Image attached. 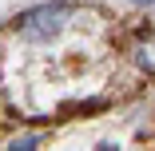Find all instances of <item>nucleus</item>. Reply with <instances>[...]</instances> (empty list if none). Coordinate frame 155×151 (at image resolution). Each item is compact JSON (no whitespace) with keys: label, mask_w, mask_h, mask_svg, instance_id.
<instances>
[{"label":"nucleus","mask_w":155,"mask_h":151,"mask_svg":"<svg viewBox=\"0 0 155 151\" xmlns=\"http://www.w3.org/2000/svg\"><path fill=\"white\" fill-rule=\"evenodd\" d=\"M68 16H72L68 4H44V8H32V12L20 16V36H24V40H48V36H56L60 28H64Z\"/></svg>","instance_id":"f257e3e1"},{"label":"nucleus","mask_w":155,"mask_h":151,"mask_svg":"<svg viewBox=\"0 0 155 151\" xmlns=\"http://www.w3.org/2000/svg\"><path fill=\"white\" fill-rule=\"evenodd\" d=\"M135 64H139L143 72H151V76H155V32H151V36H143V40L135 44Z\"/></svg>","instance_id":"f03ea898"},{"label":"nucleus","mask_w":155,"mask_h":151,"mask_svg":"<svg viewBox=\"0 0 155 151\" xmlns=\"http://www.w3.org/2000/svg\"><path fill=\"white\" fill-rule=\"evenodd\" d=\"M36 147V139H20V143H12V151H32Z\"/></svg>","instance_id":"7ed1b4c3"},{"label":"nucleus","mask_w":155,"mask_h":151,"mask_svg":"<svg viewBox=\"0 0 155 151\" xmlns=\"http://www.w3.org/2000/svg\"><path fill=\"white\" fill-rule=\"evenodd\" d=\"M135 4H143V0H135Z\"/></svg>","instance_id":"20e7f679"}]
</instances>
